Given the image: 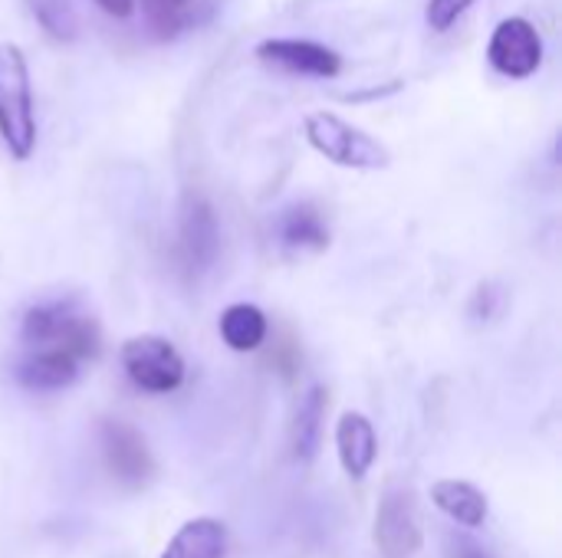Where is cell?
I'll use <instances>...</instances> for the list:
<instances>
[{"label":"cell","instance_id":"obj_1","mask_svg":"<svg viewBox=\"0 0 562 558\" xmlns=\"http://www.w3.org/2000/svg\"><path fill=\"white\" fill-rule=\"evenodd\" d=\"M23 349H59L79 358L82 365L92 362L102 349V332L92 316H86L76 303L46 299L23 312L20 322Z\"/></svg>","mask_w":562,"mask_h":558},{"label":"cell","instance_id":"obj_2","mask_svg":"<svg viewBox=\"0 0 562 558\" xmlns=\"http://www.w3.org/2000/svg\"><path fill=\"white\" fill-rule=\"evenodd\" d=\"M0 135L16 161H26L36 148L33 82L16 43H0Z\"/></svg>","mask_w":562,"mask_h":558},{"label":"cell","instance_id":"obj_3","mask_svg":"<svg viewBox=\"0 0 562 558\" xmlns=\"http://www.w3.org/2000/svg\"><path fill=\"white\" fill-rule=\"evenodd\" d=\"M303 132H306V141L313 145V151H319L326 161H333L339 168L385 171L392 164V151L375 135L346 122L336 112H310L303 118Z\"/></svg>","mask_w":562,"mask_h":558},{"label":"cell","instance_id":"obj_4","mask_svg":"<svg viewBox=\"0 0 562 558\" xmlns=\"http://www.w3.org/2000/svg\"><path fill=\"white\" fill-rule=\"evenodd\" d=\"M221 250V224L211 201L201 191H188L178 207V237L175 260L188 283H198L217 260Z\"/></svg>","mask_w":562,"mask_h":558},{"label":"cell","instance_id":"obj_5","mask_svg":"<svg viewBox=\"0 0 562 558\" xmlns=\"http://www.w3.org/2000/svg\"><path fill=\"white\" fill-rule=\"evenodd\" d=\"M372 539L382 558H415L422 553L425 526H422V510H418L412 487H395V483L385 487L379 510H375Z\"/></svg>","mask_w":562,"mask_h":558},{"label":"cell","instance_id":"obj_6","mask_svg":"<svg viewBox=\"0 0 562 558\" xmlns=\"http://www.w3.org/2000/svg\"><path fill=\"white\" fill-rule=\"evenodd\" d=\"M122 368L128 382L148 395H171L188 375L181 352L165 335H132L122 345Z\"/></svg>","mask_w":562,"mask_h":558},{"label":"cell","instance_id":"obj_7","mask_svg":"<svg viewBox=\"0 0 562 558\" xmlns=\"http://www.w3.org/2000/svg\"><path fill=\"white\" fill-rule=\"evenodd\" d=\"M99 454L109 477L125 490H145L155 480V457L145 437L125 421L99 424Z\"/></svg>","mask_w":562,"mask_h":558},{"label":"cell","instance_id":"obj_8","mask_svg":"<svg viewBox=\"0 0 562 558\" xmlns=\"http://www.w3.org/2000/svg\"><path fill=\"white\" fill-rule=\"evenodd\" d=\"M487 62L507 79H530L543 66V36L527 16H507L494 26Z\"/></svg>","mask_w":562,"mask_h":558},{"label":"cell","instance_id":"obj_9","mask_svg":"<svg viewBox=\"0 0 562 558\" xmlns=\"http://www.w3.org/2000/svg\"><path fill=\"white\" fill-rule=\"evenodd\" d=\"M257 59L293 72V76H310V79H336L342 72V56L316 39H303V36H273L263 39L257 46Z\"/></svg>","mask_w":562,"mask_h":558},{"label":"cell","instance_id":"obj_10","mask_svg":"<svg viewBox=\"0 0 562 558\" xmlns=\"http://www.w3.org/2000/svg\"><path fill=\"white\" fill-rule=\"evenodd\" d=\"M13 375L26 391H63L82 375V362L59 349H23Z\"/></svg>","mask_w":562,"mask_h":558},{"label":"cell","instance_id":"obj_11","mask_svg":"<svg viewBox=\"0 0 562 558\" xmlns=\"http://www.w3.org/2000/svg\"><path fill=\"white\" fill-rule=\"evenodd\" d=\"M277 243L286 253H323L329 247L326 214L313 201H296L277 217Z\"/></svg>","mask_w":562,"mask_h":558},{"label":"cell","instance_id":"obj_12","mask_svg":"<svg viewBox=\"0 0 562 558\" xmlns=\"http://www.w3.org/2000/svg\"><path fill=\"white\" fill-rule=\"evenodd\" d=\"M336 447H339L342 470L352 480H362L379 457V437L372 421L359 411H346L336 424Z\"/></svg>","mask_w":562,"mask_h":558},{"label":"cell","instance_id":"obj_13","mask_svg":"<svg viewBox=\"0 0 562 558\" xmlns=\"http://www.w3.org/2000/svg\"><path fill=\"white\" fill-rule=\"evenodd\" d=\"M326 405H329V395L323 385H313L296 411H293V421H290V447H293V457L300 464H313L316 454H319V444H323V421H326Z\"/></svg>","mask_w":562,"mask_h":558},{"label":"cell","instance_id":"obj_14","mask_svg":"<svg viewBox=\"0 0 562 558\" xmlns=\"http://www.w3.org/2000/svg\"><path fill=\"white\" fill-rule=\"evenodd\" d=\"M217 329L231 352H257L270 335V322H267L263 309L254 303H231L221 312Z\"/></svg>","mask_w":562,"mask_h":558},{"label":"cell","instance_id":"obj_15","mask_svg":"<svg viewBox=\"0 0 562 558\" xmlns=\"http://www.w3.org/2000/svg\"><path fill=\"white\" fill-rule=\"evenodd\" d=\"M431 500H435V506L445 516H451L454 523H461L468 529L484 526L487 510H491L487 506V497L474 483H468V480H438L431 487Z\"/></svg>","mask_w":562,"mask_h":558},{"label":"cell","instance_id":"obj_16","mask_svg":"<svg viewBox=\"0 0 562 558\" xmlns=\"http://www.w3.org/2000/svg\"><path fill=\"white\" fill-rule=\"evenodd\" d=\"M227 553V529L217 520H191L184 523L161 558H224Z\"/></svg>","mask_w":562,"mask_h":558},{"label":"cell","instance_id":"obj_17","mask_svg":"<svg viewBox=\"0 0 562 558\" xmlns=\"http://www.w3.org/2000/svg\"><path fill=\"white\" fill-rule=\"evenodd\" d=\"M26 10L49 39L69 43L79 36V16L69 0H26Z\"/></svg>","mask_w":562,"mask_h":558},{"label":"cell","instance_id":"obj_18","mask_svg":"<svg viewBox=\"0 0 562 558\" xmlns=\"http://www.w3.org/2000/svg\"><path fill=\"white\" fill-rule=\"evenodd\" d=\"M135 3H142L148 23L165 36V33H175V30L184 26L188 10H191L198 0H135Z\"/></svg>","mask_w":562,"mask_h":558},{"label":"cell","instance_id":"obj_19","mask_svg":"<svg viewBox=\"0 0 562 558\" xmlns=\"http://www.w3.org/2000/svg\"><path fill=\"white\" fill-rule=\"evenodd\" d=\"M474 0H428V10H425V20L435 33H445L451 30L468 10H471Z\"/></svg>","mask_w":562,"mask_h":558},{"label":"cell","instance_id":"obj_20","mask_svg":"<svg viewBox=\"0 0 562 558\" xmlns=\"http://www.w3.org/2000/svg\"><path fill=\"white\" fill-rule=\"evenodd\" d=\"M504 296L494 289V286H481L477 293H474V299H471V316L474 319H491L497 309H494V303H501Z\"/></svg>","mask_w":562,"mask_h":558},{"label":"cell","instance_id":"obj_21","mask_svg":"<svg viewBox=\"0 0 562 558\" xmlns=\"http://www.w3.org/2000/svg\"><path fill=\"white\" fill-rule=\"evenodd\" d=\"M99 10H105L109 16H119V20H125V16H132L135 13V0H92Z\"/></svg>","mask_w":562,"mask_h":558},{"label":"cell","instance_id":"obj_22","mask_svg":"<svg viewBox=\"0 0 562 558\" xmlns=\"http://www.w3.org/2000/svg\"><path fill=\"white\" fill-rule=\"evenodd\" d=\"M461 558H484V556H477V553H464Z\"/></svg>","mask_w":562,"mask_h":558}]
</instances>
